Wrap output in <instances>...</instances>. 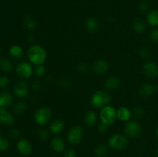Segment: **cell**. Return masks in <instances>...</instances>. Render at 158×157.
Returning a JSON list of instances; mask_svg holds the SVG:
<instances>
[{
    "mask_svg": "<svg viewBox=\"0 0 158 157\" xmlns=\"http://www.w3.org/2000/svg\"><path fill=\"white\" fill-rule=\"evenodd\" d=\"M137 8H138V9H139V11H140V12H146L147 11L149 10L150 5H149V3L148 2L142 1V2H140V3H139Z\"/></svg>",
    "mask_w": 158,
    "mask_h": 157,
    "instance_id": "obj_36",
    "label": "cell"
},
{
    "mask_svg": "<svg viewBox=\"0 0 158 157\" xmlns=\"http://www.w3.org/2000/svg\"><path fill=\"white\" fill-rule=\"evenodd\" d=\"M38 137L41 141L46 142L49 138V131L44 128H42L38 131Z\"/></svg>",
    "mask_w": 158,
    "mask_h": 157,
    "instance_id": "obj_30",
    "label": "cell"
},
{
    "mask_svg": "<svg viewBox=\"0 0 158 157\" xmlns=\"http://www.w3.org/2000/svg\"><path fill=\"white\" fill-rule=\"evenodd\" d=\"M50 146L54 152L60 153L66 149V143L61 137L56 136L51 140Z\"/></svg>",
    "mask_w": 158,
    "mask_h": 157,
    "instance_id": "obj_15",
    "label": "cell"
},
{
    "mask_svg": "<svg viewBox=\"0 0 158 157\" xmlns=\"http://www.w3.org/2000/svg\"><path fill=\"white\" fill-rule=\"evenodd\" d=\"M85 28L86 30L91 33H94L99 29V22L94 17H89L85 22Z\"/></svg>",
    "mask_w": 158,
    "mask_h": 157,
    "instance_id": "obj_20",
    "label": "cell"
},
{
    "mask_svg": "<svg viewBox=\"0 0 158 157\" xmlns=\"http://www.w3.org/2000/svg\"><path fill=\"white\" fill-rule=\"evenodd\" d=\"M13 97L8 91H2L0 92V107L7 108L12 104Z\"/></svg>",
    "mask_w": 158,
    "mask_h": 157,
    "instance_id": "obj_17",
    "label": "cell"
},
{
    "mask_svg": "<svg viewBox=\"0 0 158 157\" xmlns=\"http://www.w3.org/2000/svg\"><path fill=\"white\" fill-rule=\"evenodd\" d=\"M156 91H158V84L157 85V86H156Z\"/></svg>",
    "mask_w": 158,
    "mask_h": 157,
    "instance_id": "obj_45",
    "label": "cell"
},
{
    "mask_svg": "<svg viewBox=\"0 0 158 157\" xmlns=\"http://www.w3.org/2000/svg\"><path fill=\"white\" fill-rule=\"evenodd\" d=\"M65 129V123L62 119H56L51 122L49 126V129L52 133L59 135Z\"/></svg>",
    "mask_w": 158,
    "mask_h": 157,
    "instance_id": "obj_14",
    "label": "cell"
},
{
    "mask_svg": "<svg viewBox=\"0 0 158 157\" xmlns=\"http://www.w3.org/2000/svg\"><path fill=\"white\" fill-rule=\"evenodd\" d=\"M143 75L149 78H154L158 76V66L155 62L148 61L142 66Z\"/></svg>",
    "mask_w": 158,
    "mask_h": 157,
    "instance_id": "obj_10",
    "label": "cell"
},
{
    "mask_svg": "<svg viewBox=\"0 0 158 157\" xmlns=\"http://www.w3.org/2000/svg\"><path fill=\"white\" fill-rule=\"evenodd\" d=\"M15 72L20 78L27 79L34 74V69L30 63L21 62L15 67Z\"/></svg>",
    "mask_w": 158,
    "mask_h": 157,
    "instance_id": "obj_7",
    "label": "cell"
},
{
    "mask_svg": "<svg viewBox=\"0 0 158 157\" xmlns=\"http://www.w3.org/2000/svg\"><path fill=\"white\" fill-rule=\"evenodd\" d=\"M23 24L28 30H33L36 26V21L32 16H26L23 18Z\"/></svg>",
    "mask_w": 158,
    "mask_h": 157,
    "instance_id": "obj_26",
    "label": "cell"
},
{
    "mask_svg": "<svg viewBox=\"0 0 158 157\" xmlns=\"http://www.w3.org/2000/svg\"><path fill=\"white\" fill-rule=\"evenodd\" d=\"M120 86V80L117 76H110L104 82V86L107 90L112 91L118 89Z\"/></svg>",
    "mask_w": 158,
    "mask_h": 157,
    "instance_id": "obj_18",
    "label": "cell"
},
{
    "mask_svg": "<svg viewBox=\"0 0 158 157\" xmlns=\"http://www.w3.org/2000/svg\"><path fill=\"white\" fill-rule=\"evenodd\" d=\"M15 122L14 116L6 108L0 107V123L4 126H12Z\"/></svg>",
    "mask_w": 158,
    "mask_h": 157,
    "instance_id": "obj_13",
    "label": "cell"
},
{
    "mask_svg": "<svg viewBox=\"0 0 158 157\" xmlns=\"http://www.w3.org/2000/svg\"><path fill=\"white\" fill-rule=\"evenodd\" d=\"M117 119H119L120 121L128 122L130 119L131 118L132 112L127 107L122 106V107H120L117 110Z\"/></svg>",
    "mask_w": 158,
    "mask_h": 157,
    "instance_id": "obj_19",
    "label": "cell"
},
{
    "mask_svg": "<svg viewBox=\"0 0 158 157\" xmlns=\"http://www.w3.org/2000/svg\"><path fill=\"white\" fill-rule=\"evenodd\" d=\"M52 116V111L47 106H40L34 112V121L40 126L46 125Z\"/></svg>",
    "mask_w": 158,
    "mask_h": 157,
    "instance_id": "obj_6",
    "label": "cell"
},
{
    "mask_svg": "<svg viewBox=\"0 0 158 157\" xmlns=\"http://www.w3.org/2000/svg\"><path fill=\"white\" fill-rule=\"evenodd\" d=\"M108 145L112 149L116 151L124 150L128 146V140L126 136L121 134H114L110 137Z\"/></svg>",
    "mask_w": 158,
    "mask_h": 157,
    "instance_id": "obj_5",
    "label": "cell"
},
{
    "mask_svg": "<svg viewBox=\"0 0 158 157\" xmlns=\"http://www.w3.org/2000/svg\"><path fill=\"white\" fill-rule=\"evenodd\" d=\"M108 69H109V63L106 59H103V58L97 59L93 65V71L96 75H104L107 72Z\"/></svg>",
    "mask_w": 158,
    "mask_h": 157,
    "instance_id": "obj_12",
    "label": "cell"
},
{
    "mask_svg": "<svg viewBox=\"0 0 158 157\" xmlns=\"http://www.w3.org/2000/svg\"><path fill=\"white\" fill-rule=\"evenodd\" d=\"M60 82H61V86L62 87H65L66 88L68 86V85H70V83H69V79H62L60 80Z\"/></svg>",
    "mask_w": 158,
    "mask_h": 157,
    "instance_id": "obj_42",
    "label": "cell"
},
{
    "mask_svg": "<svg viewBox=\"0 0 158 157\" xmlns=\"http://www.w3.org/2000/svg\"><path fill=\"white\" fill-rule=\"evenodd\" d=\"M9 135H10L12 139H18L20 135L19 130L17 129H11L10 132H9Z\"/></svg>",
    "mask_w": 158,
    "mask_h": 157,
    "instance_id": "obj_40",
    "label": "cell"
},
{
    "mask_svg": "<svg viewBox=\"0 0 158 157\" xmlns=\"http://www.w3.org/2000/svg\"><path fill=\"white\" fill-rule=\"evenodd\" d=\"M63 157H77V153L73 149H68L65 150Z\"/></svg>",
    "mask_w": 158,
    "mask_h": 157,
    "instance_id": "obj_39",
    "label": "cell"
},
{
    "mask_svg": "<svg viewBox=\"0 0 158 157\" xmlns=\"http://www.w3.org/2000/svg\"><path fill=\"white\" fill-rule=\"evenodd\" d=\"M156 136H157V139H158V125L157 126V129H156Z\"/></svg>",
    "mask_w": 158,
    "mask_h": 157,
    "instance_id": "obj_43",
    "label": "cell"
},
{
    "mask_svg": "<svg viewBox=\"0 0 158 157\" xmlns=\"http://www.w3.org/2000/svg\"><path fill=\"white\" fill-rule=\"evenodd\" d=\"M138 54L141 58H148V57L150 56L151 52H150V49L148 46H141V47L139 49Z\"/></svg>",
    "mask_w": 158,
    "mask_h": 157,
    "instance_id": "obj_32",
    "label": "cell"
},
{
    "mask_svg": "<svg viewBox=\"0 0 158 157\" xmlns=\"http://www.w3.org/2000/svg\"><path fill=\"white\" fill-rule=\"evenodd\" d=\"M98 115L97 112L94 110H89L86 112L84 116V121L86 124L89 126H93L97 124Z\"/></svg>",
    "mask_w": 158,
    "mask_h": 157,
    "instance_id": "obj_21",
    "label": "cell"
},
{
    "mask_svg": "<svg viewBox=\"0 0 158 157\" xmlns=\"http://www.w3.org/2000/svg\"><path fill=\"white\" fill-rule=\"evenodd\" d=\"M131 112H132L133 116L135 119H142L144 115V109L141 106H135L133 109V110L131 111Z\"/></svg>",
    "mask_w": 158,
    "mask_h": 157,
    "instance_id": "obj_28",
    "label": "cell"
},
{
    "mask_svg": "<svg viewBox=\"0 0 158 157\" xmlns=\"http://www.w3.org/2000/svg\"><path fill=\"white\" fill-rule=\"evenodd\" d=\"M132 28L136 32L141 33L147 29V24L143 20L140 18H136L133 21Z\"/></svg>",
    "mask_w": 158,
    "mask_h": 157,
    "instance_id": "obj_23",
    "label": "cell"
},
{
    "mask_svg": "<svg viewBox=\"0 0 158 157\" xmlns=\"http://www.w3.org/2000/svg\"><path fill=\"white\" fill-rule=\"evenodd\" d=\"M84 129L81 126L76 125L68 131L66 139L71 145H78L84 138Z\"/></svg>",
    "mask_w": 158,
    "mask_h": 157,
    "instance_id": "obj_4",
    "label": "cell"
},
{
    "mask_svg": "<svg viewBox=\"0 0 158 157\" xmlns=\"http://www.w3.org/2000/svg\"><path fill=\"white\" fill-rule=\"evenodd\" d=\"M100 119L101 123H105L108 126L114 124L117 119V109L114 106L110 105L105 106L100 109Z\"/></svg>",
    "mask_w": 158,
    "mask_h": 157,
    "instance_id": "obj_3",
    "label": "cell"
},
{
    "mask_svg": "<svg viewBox=\"0 0 158 157\" xmlns=\"http://www.w3.org/2000/svg\"><path fill=\"white\" fill-rule=\"evenodd\" d=\"M0 69L5 73H10L13 69V65L7 58H2L0 59Z\"/></svg>",
    "mask_w": 158,
    "mask_h": 157,
    "instance_id": "obj_24",
    "label": "cell"
},
{
    "mask_svg": "<svg viewBox=\"0 0 158 157\" xmlns=\"http://www.w3.org/2000/svg\"><path fill=\"white\" fill-rule=\"evenodd\" d=\"M9 148V142L7 138L0 136V152H6Z\"/></svg>",
    "mask_w": 158,
    "mask_h": 157,
    "instance_id": "obj_31",
    "label": "cell"
},
{
    "mask_svg": "<svg viewBox=\"0 0 158 157\" xmlns=\"http://www.w3.org/2000/svg\"><path fill=\"white\" fill-rule=\"evenodd\" d=\"M143 132L142 126L137 122L128 121L124 126V132L127 136L131 138H137Z\"/></svg>",
    "mask_w": 158,
    "mask_h": 157,
    "instance_id": "obj_8",
    "label": "cell"
},
{
    "mask_svg": "<svg viewBox=\"0 0 158 157\" xmlns=\"http://www.w3.org/2000/svg\"><path fill=\"white\" fill-rule=\"evenodd\" d=\"M108 126H109L105 124V123H100V124H99L98 128H97V131H98L100 134L106 133V132L108 131Z\"/></svg>",
    "mask_w": 158,
    "mask_h": 157,
    "instance_id": "obj_38",
    "label": "cell"
},
{
    "mask_svg": "<svg viewBox=\"0 0 158 157\" xmlns=\"http://www.w3.org/2000/svg\"><path fill=\"white\" fill-rule=\"evenodd\" d=\"M156 86L149 83H143L139 88V94L143 97L151 96L155 92Z\"/></svg>",
    "mask_w": 158,
    "mask_h": 157,
    "instance_id": "obj_16",
    "label": "cell"
},
{
    "mask_svg": "<svg viewBox=\"0 0 158 157\" xmlns=\"http://www.w3.org/2000/svg\"><path fill=\"white\" fill-rule=\"evenodd\" d=\"M29 91H30V87L27 82L25 80H21L18 83H15L13 88L14 94L19 98H26L29 95Z\"/></svg>",
    "mask_w": 158,
    "mask_h": 157,
    "instance_id": "obj_9",
    "label": "cell"
},
{
    "mask_svg": "<svg viewBox=\"0 0 158 157\" xmlns=\"http://www.w3.org/2000/svg\"><path fill=\"white\" fill-rule=\"evenodd\" d=\"M16 149L21 155H29L32 152V145L26 139H21L17 143Z\"/></svg>",
    "mask_w": 158,
    "mask_h": 157,
    "instance_id": "obj_11",
    "label": "cell"
},
{
    "mask_svg": "<svg viewBox=\"0 0 158 157\" xmlns=\"http://www.w3.org/2000/svg\"><path fill=\"white\" fill-rule=\"evenodd\" d=\"M45 72H46V68L43 66V65L35 66V69H34V74L36 77L43 76L45 75Z\"/></svg>",
    "mask_w": 158,
    "mask_h": 157,
    "instance_id": "obj_34",
    "label": "cell"
},
{
    "mask_svg": "<svg viewBox=\"0 0 158 157\" xmlns=\"http://www.w3.org/2000/svg\"><path fill=\"white\" fill-rule=\"evenodd\" d=\"M32 88L35 91H39L41 89L42 84L39 81H35L32 85Z\"/></svg>",
    "mask_w": 158,
    "mask_h": 157,
    "instance_id": "obj_41",
    "label": "cell"
},
{
    "mask_svg": "<svg viewBox=\"0 0 158 157\" xmlns=\"http://www.w3.org/2000/svg\"><path fill=\"white\" fill-rule=\"evenodd\" d=\"M10 80H9V77L6 76V75H2L0 76V89H3L9 86Z\"/></svg>",
    "mask_w": 158,
    "mask_h": 157,
    "instance_id": "obj_37",
    "label": "cell"
},
{
    "mask_svg": "<svg viewBox=\"0 0 158 157\" xmlns=\"http://www.w3.org/2000/svg\"><path fill=\"white\" fill-rule=\"evenodd\" d=\"M26 109H27L26 103L23 101H19L15 103L13 110L16 115H22L26 112Z\"/></svg>",
    "mask_w": 158,
    "mask_h": 157,
    "instance_id": "obj_27",
    "label": "cell"
},
{
    "mask_svg": "<svg viewBox=\"0 0 158 157\" xmlns=\"http://www.w3.org/2000/svg\"><path fill=\"white\" fill-rule=\"evenodd\" d=\"M76 69H77V71L79 72V73L84 74L88 72V69H89V67H88V65L85 62H80L76 66Z\"/></svg>",
    "mask_w": 158,
    "mask_h": 157,
    "instance_id": "obj_33",
    "label": "cell"
},
{
    "mask_svg": "<svg viewBox=\"0 0 158 157\" xmlns=\"http://www.w3.org/2000/svg\"><path fill=\"white\" fill-rule=\"evenodd\" d=\"M107 154V147L105 145H99L95 149V155L97 157H104Z\"/></svg>",
    "mask_w": 158,
    "mask_h": 157,
    "instance_id": "obj_29",
    "label": "cell"
},
{
    "mask_svg": "<svg viewBox=\"0 0 158 157\" xmlns=\"http://www.w3.org/2000/svg\"><path fill=\"white\" fill-rule=\"evenodd\" d=\"M111 101L110 95L106 91L98 90L93 93L90 98V104L95 109H101L108 106Z\"/></svg>",
    "mask_w": 158,
    "mask_h": 157,
    "instance_id": "obj_2",
    "label": "cell"
},
{
    "mask_svg": "<svg viewBox=\"0 0 158 157\" xmlns=\"http://www.w3.org/2000/svg\"><path fill=\"white\" fill-rule=\"evenodd\" d=\"M147 20L149 25L154 27L158 26V10H152L148 13Z\"/></svg>",
    "mask_w": 158,
    "mask_h": 157,
    "instance_id": "obj_25",
    "label": "cell"
},
{
    "mask_svg": "<svg viewBox=\"0 0 158 157\" xmlns=\"http://www.w3.org/2000/svg\"><path fill=\"white\" fill-rule=\"evenodd\" d=\"M156 157H158V149H157V152H156Z\"/></svg>",
    "mask_w": 158,
    "mask_h": 157,
    "instance_id": "obj_44",
    "label": "cell"
},
{
    "mask_svg": "<svg viewBox=\"0 0 158 157\" xmlns=\"http://www.w3.org/2000/svg\"><path fill=\"white\" fill-rule=\"evenodd\" d=\"M27 56L29 62L34 66L43 65L46 59V52L44 48L38 44H34L29 48Z\"/></svg>",
    "mask_w": 158,
    "mask_h": 157,
    "instance_id": "obj_1",
    "label": "cell"
},
{
    "mask_svg": "<svg viewBox=\"0 0 158 157\" xmlns=\"http://www.w3.org/2000/svg\"><path fill=\"white\" fill-rule=\"evenodd\" d=\"M149 38L153 43L158 44V28L151 30V32H150Z\"/></svg>",
    "mask_w": 158,
    "mask_h": 157,
    "instance_id": "obj_35",
    "label": "cell"
},
{
    "mask_svg": "<svg viewBox=\"0 0 158 157\" xmlns=\"http://www.w3.org/2000/svg\"><path fill=\"white\" fill-rule=\"evenodd\" d=\"M9 55L12 57V58L15 60L20 59L23 55V49L19 45H14V46H11L10 49L9 50Z\"/></svg>",
    "mask_w": 158,
    "mask_h": 157,
    "instance_id": "obj_22",
    "label": "cell"
}]
</instances>
